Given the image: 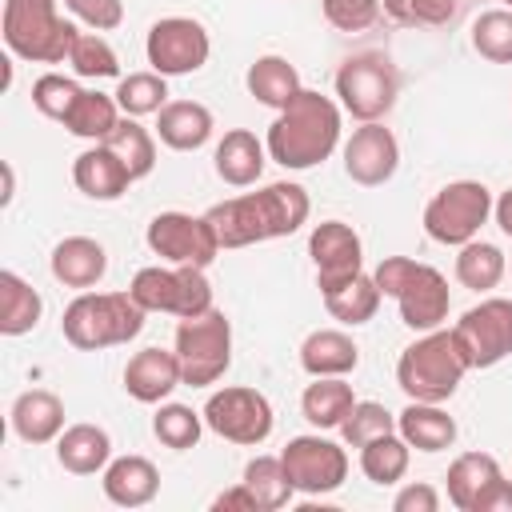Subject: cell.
<instances>
[{
  "label": "cell",
  "instance_id": "obj_1",
  "mask_svg": "<svg viewBox=\"0 0 512 512\" xmlns=\"http://www.w3.org/2000/svg\"><path fill=\"white\" fill-rule=\"evenodd\" d=\"M308 212H312L308 192L292 180H276V184H264L256 192L220 200L204 216L216 228L220 248H248V244H264V240H280V236L300 232Z\"/></svg>",
  "mask_w": 512,
  "mask_h": 512
},
{
  "label": "cell",
  "instance_id": "obj_2",
  "mask_svg": "<svg viewBox=\"0 0 512 512\" xmlns=\"http://www.w3.org/2000/svg\"><path fill=\"white\" fill-rule=\"evenodd\" d=\"M340 120H344V108L332 96L316 88H300L268 124V136H264L268 160H276L288 172L324 164L340 144Z\"/></svg>",
  "mask_w": 512,
  "mask_h": 512
},
{
  "label": "cell",
  "instance_id": "obj_3",
  "mask_svg": "<svg viewBox=\"0 0 512 512\" xmlns=\"http://www.w3.org/2000/svg\"><path fill=\"white\" fill-rule=\"evenodd\" d=\"M372 276H376L380 292L400 304V320L412 332H432L448 320L452 292H448V280L440 268L412 260V256H384Z\"/></svg>",
  "mask_w": 512,
  "mask_h": 512
},
{
  "label": "cell",
  "instance_id": "obj_4",
  "mask_svg": "<svg viewBox=\"0 0 512 512\" xmlns=\"http://www.w3.org/2000/svg\"><path fill=\"white\" fill-rule=\"evenodd\" d=\"M144 308L132 300V292H80L64 316H60V332L72 348L80 352H100V348H116L140 336L144 328Z\"/></svg>",
  "mask_w": 512,
  "mask_h": 512
},
{
  "label": "cell",
  "instance_id": "obj_5",
  "mask_svg": "<svg viewBox=\"0 0 512 512\" xmlns=\"http://www.w3.org/2000/svg\"><path fill=\"white\" fill-rule=\"evenodd\" d=\"M464 372H472L456 348L452 328H432L420 332L396 360V384L408 400H424V404H444L456 396Z\"/></svg>",
  "mask_w": 512,
  "mask_h": 512
},
{
  "label": "cell",
  "instance_id": "obj_6",
  "mask_svg": "<svg viewBox=\"0 0 512 512\" xmlns=\"http://www.w3.org/2000/svg\"><path fill=\"white\" fill-rule=\"evenodd\" d=\"M12 56L32 64H64L80 28L60 16V0H4L0 20Z\"/></svg>",
  "mask_w": 512,
  "mask_h": 512
},
{
  "label": "cell",
  "instance_id": "obj_7",
  "mask_svg": "<svg viewBox=\"0 0 512 512\" xmlns=\"http://www.w3.org/2000/svg\"><path fill=\"white\" fill-rule=\"evenodd\" d=\"M336 96L352 120H384L400 96V68L384 52H356L336 68Z\"/></svg>",
  "mask_w": 512,
  "mask_h": 512
},
{
  "label": "cell",
  "instance_id": "obj_8",
  "mask_svg": "<svg viewBox=\"0 0 512 512\" xmlns=\"http://www.w3.org/2000/svg\"><path fill=\"white\" fill-rule=\"evenodd\" d=\"M176 356L184 384L208 388L232 368V324L220 308H208L200 316H184L176 324Z\"/></svg>",
  "mask_w": 512,
  "mask_h": 512
},
{
  "label": "cell",
  "instance_id": "obj_9",
  "mask_svg": "<svg viewBox=\"0 0 512 512\" xmlns=\"http://www.w3.org/2000/svg\"><path fill=\"white\" fill-rule=\"evenodd\" d=\"M492 192L480 180H452L424 204V232L444 248H460L480 236L492 216Z\"/></svg>",
  "mask_w": 512,
  "mask_h": 512
},
{
  "label": "cell",
  "instance_id": "obj_10",
  "mask_svg": "<svg viewBox=\"0 0 512 512\" xmlns=\"http://www.w3.org/2000/svg\"><path fill=\"white\" fill-rule=\"evenodd\" d=\"M132 300L144 308V312H168L176 320L184 316H200L212 304V284L204 276V268H188V264H152V268H140L128 284Z\"/></svg>",
  "mask_w": 512,
  "mask_h": 512
},
{
  "label": "cell",
  "instance_id": "obj_11",
  "mask_svg": "<svg viewBox=\"0 0 512 512\" xmlns=\"http://www.w3.org/2000/svg\"><path fill=\"white\" fill-rule=\"evenodd\" d=\"M204 424L228 444L256 448L272 436L276 412L264 392H256L248 384H224L204 400Z\"/></svg>",
  "mask_w": 512,
  "mask_h": 512
},
{
  "label": "cell",
  "instance_id": "obj_12",
  "mask_svg": "<svg viewBox=\"0 0 512 512\" xmlns=\"http://www.w3.org/2000/svg\"><path fill=\"white\" fill-rule=\"evenodd\" d=\"M456 348L468 368H496L512 356V300L488 296L452 324Z\"/></svg>",
  "mask_w": 512,
  "mask_h": 512
},
{
  "label": "cell",
  "instance_id": "obj_13",
  "mask_svg": "<svg viewBox=\"0 0 512 512\" xmlns=\"http://www.w3.org/2000/svg\"><path fill=\"white\" fill-rule=\"evenodd\" d=\"M144 240L160 260L188 264V268H208L224 252L208 216H192V212H156L148 220Z\"/></svg>",
  "mask_w": 512,
  "mask_h": 512
},
{
  "label": "cell",
  "instance_id": "obj_14",
  "mask_svg": "<svg viewBox=\"0 0 512 512\" xmlns=\"http://www.w3.org/2000/svg\"><path fill=\"white\" fill-rule=\"evenodd\" d=\"M208 52H212L208 28L192 16H164L148 28L144 40V56L160 76H192L208 64Z\"/></svg>",
  "mask_w": 512,
  "mask_h": 512
},
{
  "label": "cell",
  "instance_id": "obj_15",
  "mask_svg": "<svg viewBox=\"0 0 512 512\" xmlns=\"http://www.w3.org/2000/svg\"><path fill=\"white\" fill-rule=\"evenodd\" d=\"M280 460H284V472H288L292 488L304 492V496L336 492L348 480V452H344V444H336V440H328L320 432L292 436L284 444Z\"/></svg>",
  "mask_w": 512,
  "mask_h": 512
},
{
  "label": "cell",
  "instance_id": "obj_16",
  "mask_svg": "<svg viewBox=\"0 0 512 512\" xmlns=\"http://www.w3.org/2000/svg\"><path fill=\"white\" fill-rule=\"evenodd\" d=\"M308 256L316 264V288H320V296L364 272V244H360L356 228L344 224V220H320L308 232Z\"/></svg>",
  "mask_w": 512,
  "mask_h": 512
},
{
  "label": "cell",
  "instance_id": "obj_17",
  "mask_svg": "<svg viewBox=\"0 0 512 512\" xmlns=\"http://www.w3.org/2000/svg\"><path fill=\"white\" fill-rule=\"evenodd\" d=\"M396 168H400V144H396L392 128H384L380 120L360 124L344 140V172H348L352 184L380 188L396 176Z\"/></svg>",
  "mask_w": 512,
  "mask_h": 512
},
{
  "label": "cell",
  "instance_id": "obj_18",
  "mask_svg": "<svg viewBox=\"0 0 512 512\" xmlns=\"http://www.w3.org/2000/svg\"><path fill=\"white\" fill-rule=\"evenodd\" d=\"M184 384L180 372V356L176 348H140L128 364H124V392L136 404H164L176 388Z\"/></svg>",
  "mask_w": 512,
  "mask_h": 512
},
{
  "label": "cell",
  "instance_id": "obj_19",
  "mask_svg": "<svg viewBox=\"0 0 512 512\" xmlns=\"http://www.w3.org/2000/svg\"><path fill=\"white\" fill-rule=\"evenodd\" d=\"M100 488L116 508H144L160 492V468L148 456H116L100 472Z\"/></svg>",
  "mask_w": 512,
  "mask_h": 512
},
{
  "label": "cell",
  "instance_id": "obj_20",
  "mask_svg": "<svg viewBox=\"0 0 512 512\" xmlns=\"http://www.w3.org/2000/svg\"><path fill=\"white\" fill-rule=\"evenodd\" d=\"M72 184L88 200H120L132 184V172L108 144H92L72 160Z\"/></svg>",
  "mask_w": 512,
  "mask_h": 512
},
{
  "label": "cell",
  "instance_id": "obj_21",
  "mask_svg": "<svg viewBox=\"0 0 512 512\" xmlns=\"http://www.w3.org/2000/svg\"><path fill=\"white\" fill-rule=\"evenodd\" d=\"M48 268H52V276L64 284V288H96L100 280H104V272H108V252H104V244L100 240H92V236H64L56 248H52V256H48Z\"/></svg>",
  "mask_w": 512,
  "mask_h": 512
},
{
  "label": "cell",
  "instance_id": "obj_22",
  "mask_svg": "<svg viewBox=\"0 0 512 512\" xmlns=\"http://www.w3.org/2000/svg\"><path fill=\"white\" fill-rule=\"evenodd\" d=\"M8 420L24 444H56V436L64 432V400L48 388H28L12 400Z\"/></svg>",
  "mask_w": 512,
  "mask_h": 512
},
{
  "label": "cell",
  "instance_id": "obj_23",
  "mask_svg": "<svg viewBox=\"0 0 512 512\" xmlns=\"http://www.w3.org/2000/svg\"><path fill=\"white\" fill-rule=\"evenodd\" d=\"M212 112L200 100H168L156 112V136L172 152H196L212 136Z\"/></svg>",
  "mask_w": 512,
  "mask_h": 512
},
{
  "label": "cell",
  "instance_id": "obj_24",
  "mask_svg": "<svg viewBox=\"0 0 512 512\" xmlns=\"http://www.w3.org/2000/svg\"><path fill=\"white\" fill-rule=\"evenodd\" d=\"M264 160H268V148L264 140H256V132L248 128H228L224 140L216 144L212 152V164H216V176L232 188H248L260 180L264 172Z\"/></svg>",
  "mask_w": 512,
  "mask_h": 512
},
{
  "label": "cell",
  "instance_id": "obj_25",
  "mask_svg": "<svg viewBox=\"0 0 512 512\" xmlns=\"http://www.w3.org/2000/svg\"><path fill=\"white\" fill-rule=\"evenodd\" d=\"M56 460L72 476H96L112 460V436L100 424H68L56 436Z\"/></svg>",
  "mask_w": 512,
  "mask_h": 512
},
{
  "label": "cell",
  "instance_id": "obj_26",
  "mask_svg": "<svg viewBox=\"0 0 512 512\" xmlns=\"http://www.w3.org/2000/svg\"><path fill=\"white\" fill-rule=\"evenodd\" d=\"M360 364V348L344 328H316L300 344V368L308 376H348Z\"/></svg>",
  "mask_w": 512,
  "mask_h": 512
},
{
  "label": "cell",
  "instance_id": "obj_27",
  "mask_svg": "<svg viewBox=\"0 0 512 512\" xmlns=\"http://www.w3.org/2000/svg\"><path fill=\"white\" fill-rule=\"evenodd\" d=\"M396 432L416 452H444V448L456 444V420L444 412V404L408 400V408L396 416Z\"/></svg>",
  "mask_w": 512,
  "mask_h": 512
},
{
  "label": "cell",
  "instance_id": "obj_28",
  "mask_svg": "<svg viewBox=\"0 0 512 512\" xmlns=\"http://www.w3.org/2000/svg\"><path fill=\"white\" fill-rule=\"evenodd\" d=\"M504 472H500V460L492 452H464L448 464V500L456 512H472L476 500L484 496L488 484H496Z\"/></svg>",
  "mask_w": 512,
  "mask_h": 512
},
{
  "label": "cell",
  "instance_id": "obj_29",
  "mask_svg": "<svg viewBox=\"0 0 512 512\" xmlns=\"http://www.w3.org/2000/svg\"><path fill=\"white\" fill-rule=\"evenodd\" d=\"M352 404H356V392H352V384H348L344 376H312V384H308L304 396H300L304 420H308L312 428H320V432L340 428L344 416L352 412Z\"/></svg>",
  "mask_w": 512,
  "mask_h": 512
},
{
  "label": "cell",
  "instance_id": "obj_30",
  "mask_svg": "<svg viewBox=\"0 0 512 512\" xmlns=\"http://www.w3.org/2000/svg\"><path fill=\"white\" fill-rule=\"evenodd\" d=\"M244 84H248V96H256L264 108H276V112L304 88L296 64H288L284 56H256L244 72Z\"/></svg>",
  "mask_w": 512,
  "mask_h": 512
},
{
  "label": "cell",
  "instance_id": "obj_31",
  "mask_svg": "<svg viewBox=\"0 0 512 512\" xmlns=\"http://www.w3.org/2000/svg\"><path fill=\"white\" fill-rule=\"evenodd\" d=\"M40 316H44L40 292L24 276L4 268L0 272V332L4 336H24V332H32L40 324Z\"/></svg>",
  "mask_w": 512,
  "mask_h": 512
},
{
  "label": "cell",
  "instance_id": "obj_32",
  "mask_svg": "<svg viewBox=\"0 0 512 512\" xmlns=\"http://www.w3.org/2000/svg\"><path fill=\"white\" fill-rule=\"evenodd\" d=\"M380 300H384V292H380V284H376L372 272H360V276H352L348 284L324 292V308H328V316L340 320V324H348V328L368 324V320L376 316Z\"/></svg>",
  "mask_w": 512,
  "mask_h": 512
},
{
  "label": "cell",
  "instance_id": "obj_33",
  "mask_svg": "<svg viewBox=\"0 0 512 512\" xmlns=\"http://www.w3.org/2000/svg\"><path fill=\"white\" fill-rule=\"evenodd\" d=\"M120 116H124V112H120L116 96H104V92L84 88L80 100L72 104V112L64 116V128H68L72 136H80V140L104 144V140L112 136V128L120 124Z\"/></svg>",
  "mask_w": 512,
  "mask_h": 512
},
{
  "label": "cell",
  "instance_id": "obj_34",
  "mask_svg": "<svg viewBox=\"0 0 512 512\" xmlns=\"http://www.w3.org/2000/svg\"><path fill=\"white\" fill-rule=\"evenodd\" d=\"M408 460H412V444H408L400 432H384V436H376V440H368V444L360 448V472H364L372 484H380V488L404 480Z\"/></svg>",
  "mask_w": 512,
  "mask_h": 512
},
{
  "label": "cell",
  "instance_id": "obj_35",
  "mask_svg": "<svg viewBox=\"0 0 512 512\" xmlns=\"http://www.w3.org/2000/svg\"><path fill=\"white\" fill-rule=\"evenodd\" d=\"M244 488L256 496L260 512H276V508H288V500L296 496L288 472H284V460L280 456H252L244 464Z\"/></svg>",
  "mask_w": 512,
  "mask_h": 512
},
{
  "label": "cell",
  "instance_id": "obj_36",
  "mask_svg": "<svg viewBox=\"0 0 512 512\" xmlns=\"http://www.w3.org/2000/svg\"><path fill=\"white\" fill-rule=\"evenodd\" d=\"M104 144L124 160V168L132 172V180H144L156 168V136L136 116H120V124L112 128V136Z\"/></svg>",
  "mask_w": 512,
  "mask_h": 512
},
{
  "label": "cell",
  "instance_id": "obj_37",
  "mask_svg": "<svg viewBox=\"0 0 512 512\" xmlns=\"http://www.w3.org/2000/svg\"><path fill=\"white\" fill-rule=\"evenodd\" d=\"M456 280L472 292H492L504 280V252L488 240H468L460 244L456 256Z\"/></svg>",
  "mask_w": 512,
  "mask_h": 512
},
{
  "label": "cell",
  "instance_id": "obj_38",
  "mask_svg": "<svg viewBox=\"0 0 512 512\" xmlns=\"http://www.w3.org/2000/svg\"><path fill=\"white\" fill-rule=\"evenodd\" d=\"M116 104H120V112L124 116H152V112H160L164 104H168V76H160V72H128V76H120V84H116Z\"/></svg>",
  "mask_w": 512,
  "mask_h": 512
},
{
  "label": "cell",
  "instance_id": "obj_39",
  "mask_svg": "<svg viewBox=\"0 0 512 512\" xmlns=\"http://www.w3.org/2000/svg\"><path fill=\"white\" fill-rule=\"evenodd\" d=\"M204 428H208V424H204V412H192L188 404H160L156 416H152L156 440H160L164 448H172V452L196 448L200 436H204Z\"/></svg>",
  "mask_w": 512,
  "mask_h": 512
},
{
  "label": "cell",
  "instance_id": "obj_40",
  "mask_svg": "<svg viewBox=\"0 0 512 512\" xmlns=\"http://www.w3.org/2000/svg\"><path fill=\"white\" fill-rule=\"evenodd\" d=\"M472 48L492 64H512V8H492L472 20Z\"/></svg>",
  "mask_w": 512,
  "mask_h": 512
},
{
  "label": "cell",
  "instance_id": "obj_41",
  "mask_svg": "<svg viewBox=\"0 0 512 512\" xmlns=\"http://www.w3.org/2000/svg\"><path fill=\"white\" fill-rule=\"evenodd\" d=\"M68 64L84 80H112V76H120V60H116L112 44L100 32H80L72 52H68Z\"/></svg>",
  "mask_w": 512,
  "mask_h": 512
},
{
  "label": "cell",
  "instance_id": "obj_42",
  "mask_svg": "<svg viewBox=\"0 0 512 512\" xmlns=\"http://www.w3.org/2000/svg\"><path fill=\"white\" fill-rule=\"evenodd\" d=\"M384 432H396V416L384 404H376V400H356L352 412L340 424V440L348 448H364L368 440H376Z\"/></svg>",
  "mask_w": 512,
  "mask_h": 512
},
{
  "label": "cell",
  "instance_id": "obj_43",
  "mask_svg": "<svg viewBox=\"0 0 512 512\" xmlns=\"http://www.w3.org/2000/svg\"><path fill=\"white\" fill-rule=\"evenodd\" d=\"M384 16L404 28H440L460 12V0H380Z\"/></svg>",
  "mask_w": 512,
  "mask_h": 512
},
{
  "label": "cell",
  "instance_id": "obj_44",
  "mask_svg": "<svg viewBox=\"0 0 512 512\" xmlns=\"http://www.w3.org/2000/svg\"><path fill=\"white\" fill-rule=\"evenodd\" d=\"M80 92H84V88H80L72 76L44 72V76L32 84V104H36V112H40V116H48V120L64 124V116L72 112V104L80 100Z\"/></svg>",
  "mask_w": 512,
  "mask_h": 512
},
{
  "label": "cell",
  "instance_id": "obj_45",
  "mask_svg": "<svg viewBox=\"0 0 512 512\" xmlns=\"http://www.w3.org/2000/svg\"><path fill=\"white\" fill-rule=\"evenodd\" d=\"M320 12L336 32H364L380 20L384 8L380 0H320Z\"/></svg>",
  "mask_w": 512,
  "mask_h": 512
},
{
  "label": "cell",
  "instance_id": "obj_46",
  "mask_svg": "<svg viewBox=\"0 0 512 512\" xmlns=\"http://www.w3.org/2000/svg\"><path fill=\"white\" fill-rule=\"evenodd\" d=\"M64 8H68L80 24H88L92 32H112V28H120V20H124V4H120V0H64Z\"/></svg>",
  "mask_w": 512,
  "mask_h": 512
},
{
  "label": "cell",
  "instance_id": "obj_47",
  "mask_svg": "<svg viewBox=\"0 0 512 512\" xmlns=\"http://www.w3.org/2000/svg\"><path fill=\"white\" fill-rule=\"evenodd\" d=\"M392 508L396 512H440V492L424 480L416 484H404L396 496H392Z\"/></svg>",
  "mask_w": 512,
  "mask_h": 512
},
{
  "label": "cell",
  "instance_id": "obj_48",
  "mask_svg": "<svg viewBox=\"0 0 512 512\" xmlns=\"http://www.w3.org/2000/svg\"><path fill=\"white\" fill-rule=\"evenodd\" d=\"M212 512H260V504H256V496L244 488V480L236 484V488H228V492H220L216 500H212Z\"/></svg>",
  "mask_w": 512,
  "mask_h": 512
},
{
  "label": "cell",
  "instance_id": "obj_49",
  "mask_svg": "<svg viewBox=\"0 0 512 512\" xmlns=\"http://www.w3.org/2000/svg\"><path fill=\"white\" fill-rule=\"evenodd\" d=\"M472 512H512V480L500 476L496 484H488Z\"/></svg>",
  "mask_w": 512,
  "mask_h": 512
},
{
  "label": "cell",
  "instance_id": "obj_50",
  "mask_svg": "<svg viewBox=\"0 0 512 512\" xmlns=\"http://www.w3.org/2000/svg\"><path fill=\"white\" fill-rule=\"evenodd\" d=\"M492 216H496L500 232L512 240V188H504V192L496 196V204H492Z\"/></svg>",
  "mask_w": 512,
  "mask_h": 512
},
{
  "label": "cell",
  "instance_id": "obj_51",
  "mask_svg": "<svg viewBox=\"0 0 512 512\" xmlns=\"http://www.w3.org/2000/svg\"><path fill=\"white\" fill-rule=\"evenodd\" d=\"M12 192H16V176H12V164H4V204H12Z\"/></svg>",
  "mask_w": 512,
  "mask_h": 512
},
{
  "label": "cell",
  "instance_id": "obj_52",
  "mask_svg": "<svg viewBox=\"0 0 512 512\" xmlns=\"http://www.w3.org/2000/svg\"><path fill=\"white\" fill-rule=\"evenodd\" d=\"M504 8H512V0H504Z\"/></svg>",
  "mask_w": 512,
  "mask_h": 512
}]
</instances>
